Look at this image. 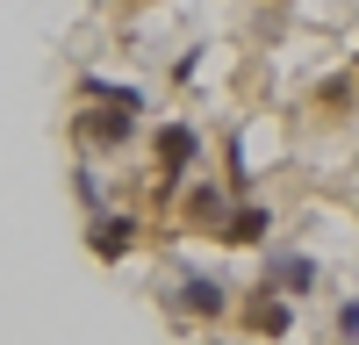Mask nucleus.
<instances>
[{"label":"nucleus","instance_id":"obj_1","mask_svg":"<svg viewBox=\"0 0 359 345\" xmlns=\"http://www.w3.org/2000/svg\"><path fill=\"white\" fill-rule=\"evenodd\" d=\"M86 245H94L101 259H123V252L137 245V223H130V216H101V209H94V223H86Z\"/></svg>","mask_w":359,"mask_h":345},{"label":"nucleus","instance_id":"obj_2","mask_svg":"<svg viewBox=\"0 0 359 345\" xmlns=\"http://www.w3.org/2000/svg\"><path fill=\"white\" fill-rule=\"evenodd\" d=\"M194 151H201V144H194V130H187V123H165V130H158V158H165V180H180V172L194 165Z\"/></svg>","mask_w":359,"mask_h":345},{"label":"nucleus","instance_id":"obj_3","mask_svg":"<svg viewBox=\"0 0 359 345\" xmlns=\"http://www.w3.org/2000/svg\"><path fill=\"white\" fill-rule=\"evenodd\" d=\"M273 280L287 288V295H302V288H316V259H302V252H280V259H273Z\"/></svg>","mask_w":359,"mask_h":345},{"label":"nucleus","instance_id":"obj_4","mask_svg":"<svg viewBox=\"0 0 359 345\" xmlns=\"http://www.w3.org/2000/svg\"><path fill=\"white\" fill-rule=\"evenodd\" d=\"M180 288H187V295H180V302H187L194 316H223V288L208 280V273H194V280H180Z\"/></svg>","mask_w":359,"mask_h":345},{"label":"nucleus","instance_id":"obj_5","mask_svg":"<svg viewBox=\"0 0 359 345\" xmlns=\"http://www.w3.org/2000/svg\"><path fill=\"white\" fill-rule=\"evenodd\" d=\"M259 230H266V209H237V216H230V230H223V238H230V245H252Z\"/></svg>","mask_w":359,"mask_h":345},{"label":"nucleus","instance_id":"obj_6","mask_svg":"<svg viewBox=\"0 0 359 345\" xmlns=\"http://www.w3.org/2000/svg\"><path fill=\"white\" fill-rule=\"evenodd\" d=\"M252 324H259V331H287V309H280V302H273V295H266V302H259V309H252Z\"/></svg>","mask_w":359,"mask_h":345},{"label":"nucleus","instance_id":"obj_7","mask_svg":"<svg viewBox=\"0 0 359 345\" xmlns=\"http://www.w3.org/2000/svg\"><path fill=\"white\" fill-rule=\"evenodd\" d=\"M338 331H345V338L359 345V302H345V309H338Z\"/></svg>","mask_w":359,"mask_h":345}]
</instances>
